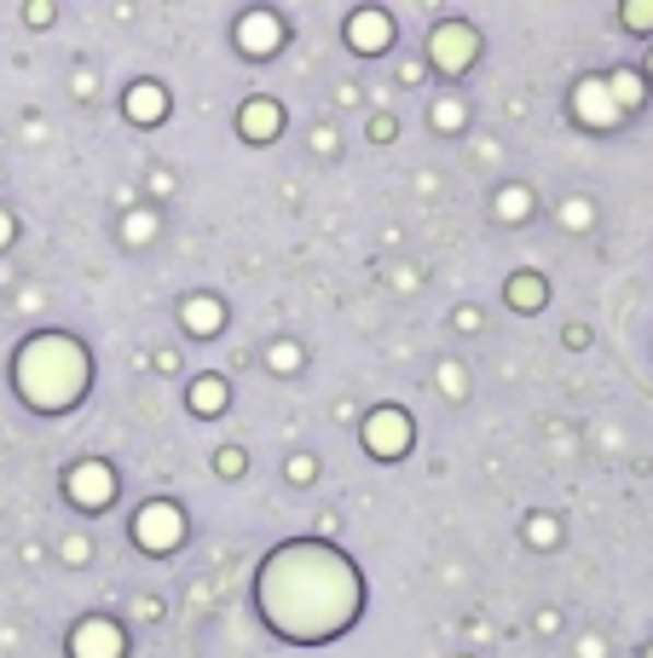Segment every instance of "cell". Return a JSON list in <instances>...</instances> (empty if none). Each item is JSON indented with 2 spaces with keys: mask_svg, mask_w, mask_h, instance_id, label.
Here are the masks:
<instances>
[{
  "mask_svg": "<svg viewBox=\"0 0 653 658\" xmlns=\"http://www.w3.org/2000/svg\"><path fill=\"white\" fill-rule=\"evenodd\" d=\"M139 619H162V601H156V595H139Z\"/></svg>",
  "mask_w": 653,
  "mask_h": 658,
  "instance_id": "cell-29",
  "label": "cell"
},
{
  "mask_svg": "<svg viewBox=\"0 0 653 658\" xmlns=\"http://www.w3.org/2000/svg\"><path fill=\"white\" fill-rule=\"evenodd\" d=\"M237 133L249 139V145H267V139L283 133V105L278 98H249V105L237 110Z\"/></svg>",
  "mask_w": 653,
  "mask_h": 658,
  "instance_id": "cell-11",
  "label": "cell"
},
{
  "mask_svg": "<svg viewBox=\"0 0 653 658\" xmlns=\"http://www.w3.org/2000/svg\"><path fill=\"white\" fill-rule=\"evenodd\" d=\"M12 381L30 410H53L58 416V410L81 404V393H88V346L75 336H58V329L30 336L12 359Z\"/></svg>",
  "mask_w": 653,
  "mask_h": 658,
  "instance_id": "cell-2",
  "label": "cell"
},
{
  "mask_svg": "<svg viewBox=\"0 0 653 658\" xmlns=\"http://www.w3.org/2000/svg\"><path fill=\"white\" fill-rule=\"evenodd\" d=\"M65 491L75 508H110L116 503V468L110 462H75L65 474Z\"/></svg>",
  "mask_w": 653,
  "mask_h": 658,
  "instance_id": "cell-7",
  "label": "cell"
},
{
  "mask_svg": "<svg viewBox=\"0 0 653 658\" xmlns=\"http://www.w3.org/2000/svg\"><path fill=\"white\" fill-rule=\"evenodd\" d=\"M648 658H653V647H648Z\"/></svg>",
  "mask_w": 653,
  "mask_h": 658,
  "instance_id": "cell-32",
  "label": "cell"
},
{
  "mask_svg": "<svg viewBox=\"0 0 653 658\" xmlns=\"http://www.w3.org/2000/svg\"><path fill=\"white\" fill-rule=\"evenodd\" d=\"M561 220L573 225V232H584V225H590V202H584V197H573V202L561 209Z\"/></svg>",
  "mask_w": 653,
  "mask_h": 658,
  "instance_id": "cell-23",
  "label": "cell"
},
{
  "mask_svg": "<svg viewBox=\"0 0 653 658\" xmlns=\"http://www.w3.org/2000/svg\"><path fill=\"white\" fill-rule=\"evenodd\" d=\"M503 301L515 306V313H544L549 290H544V278H533V272H515V278L503 283Z\"/></svg>",
  "mask_w": 653,
  "mask_h": 658,
  "instance_id": "cell-14",
  "label": "cell"
},
{
  "mask_svg": "<svg viewBox=\"0 0 653 658\" xmlns=\"http://www.w3.org/2000/svg\"><path fill=\"white\" fill-rule=\"evenodd\" d=\"M70 658H128V635H121V624L105 619V612H88V619H75V630H70Z\"/></svg>",
  "mask_w": 653,
  "mask_h": 658,
  "instance_id": "cell-6",
  "label": "cell"
},
{
  "mask_svg": "<svg viewBox=\"0 0 653 658\" xmlns=\"http://www.w3.org/2000/svg\"><path fill=\"white\" fill-rule=\"evenodd\" d=\"M58 554H65L70 566H81V561H88V538H65V549H58Z\"/></svg>",
  "mask_w": 653,
  "mask_h": 658,
  "instance_id": "cell-26",
  "label": "cell"
},
{
  "mask_svg": "<svg viewBox=\"0 0 653 658\" xmlns=\"http://www.w3.org/2000/svg\"><path fill=\"white\" fill-rule=\"evenodd\" d=\"M151 237H156V214L151 209L128 214V243H151Z\"/></svg>",
  "mask_w": 653,
  "mask_h": 658,
  "instance_id": "cell-21",
  "label": "cell"
},
{
  "mask_svg": "<svg viewBox=\"0 0 653 658\" xmlns=\"http://www.w3.org/2000/svg\"><path fill=\"white\" fill-rule=\"evenodd\" d=\"M133 543L145 549V554H174L179 543H186V508L168 503V497H156L133 514Z\"/></svg>",
  "mask_w": 653,
  "mask_h": 658,
  "instance_id": "cell-3",
  "label": "cell"
},
{
  "mask_svg": "<svg viewBox=\"0 0 653 658\" xmlns=\"http://www.w3.org/2000/svg\"><path fill=\"white\" fill-rule=\"evenodd\" d=\"M121 110H128L133 128H162V116H168V93H162L156 81H133V87L121 93Z\"/></svg>",
  "mask_w": 653,
  "mask_h": 658,
  "instance_id": "cell-12",
  "label": "cell"
},
{
  "mask_svg": "<svg viewBox=\"0 0 653 658\" xmlns=\"http://www.w3.org/2000/svg\"><path fill=\"white\" fill-rule=\"evenodd\" d=\"M186 404L197 410V416H220V410H226V381H220V376H197Z\"/></svg>",
  "mask_w": 653,
  "mask_h": 658,
  "instance_id": "cell-15",
  "label": "cell"
},
{
  "mask_svg": "<svg viewBox=\"0 0 653 658\" xmlns=\"http://www.w3.org/2000/svg\"><path fill=\"white\" fill-rule=\"evenodd\" d=\"M573 116H579V128H619V105H614V93H607V75H584L579 87H573Z\"/></svg>",
  "mask_w": 653,
  "mask_h": 658,
  "instance_id": "cell-8",
  "label": "cell"
},
{
  "mask_svg": "<svg viewBox=\"0 0 653 658\" xmlns=\"http://www.w3.org/2000/svg\"><path fill=\"white\" fill-rule=\"evenodd\" d=\"M364 133H371V139H394V116H371V121H364Z\"/></svg>",
  "mask_w": 653,
  "mask_h": 658,
  "instance_id": "cell-27",
  "label": "cell"
},
{
  "mask_svg": "<svg viewBox=\"0 0 653 658\" xmlns=\"http://www.w3.org/2000/svg\"><path fill=\"white\" fill-rule=\"evenodd\" d=\"M648 75H653V52H648Z\"/></svg>",
  "mask_w": 653,
  "mask_h": 658,
  "instance_id": "cell-31",
  "label": "cell"
},
{
  "mask_svg": "<svg viewBox=\"0 0 653 658\" xmlns=\"http://www.w3.org/2000/svg\"><path fill=\"white\" fill-rule=\"evenodd\" d=\"M619 17H625V24L637 30V35H648V30H653V7H619Z\"/></svg>",
  "mask_w": 653,
  "mask_h": 658,
  "instance_id": "cell-22",
  "label": "cell"
},
{
  "mask_svg": "<svg viewBox=\"0 0 653 658\" xmlns=\"http://www.w3.org/2000/svg\"><path fill=\"white\" fill-rule=\"evenodd\" d=\"M347 47L353 52H387L394 47V17H387L382 7H359V12H347Z\"/></svg>",
  "mask_w": 653,
  "mask_h": 658,
  "instance_id": "cell-9",
  "label": "cell"
},
{
  "mask_svg": "<svg viewBox=\"0 0 653 658\" xmlns=\"http://www.w3.org/2000/svg\"><path fill=\"white\" fill-rule=\"evenodd\" d=\"M214 468H220V474H243V468H249V457H243L237 445H226V450H220V462H214Z\"/></svg>",
  "mask_w": 653,
  "mask_h": 658,
  "instance_id": "cell-24",
  "label": "cell"
},
{
  "mask_svg": "<svg viewBox=\"0 0 653 658\" xmlns=\"http://www.w3.org/2000/svg\"><path fill=\"white\" fill-rule=\"evenodd\" d=\"M526 543H533V549H556L561 543V520H556V514H533V520H526Z\"/></svg>",
  "mask_w": 653,
  "mask_h": 658,
  "instance_id": "cell-18",
  "label": "cell"
},
{
  "mask_svg": "<svg viewBox=\"0 0 653 658\" xmlns=\"http://www.w3.org/2000/svg\"><path fill=\"white\" fill-rule=\"evenodd\" d=\"M359 439H364V450H371V457L394 462V457H405V450H411V416H405V410H394V404H382V410H371V416H364Z\"/></svg>",
  "mask_w": 653,
  "mask_h": 658,
  "instance_id": "cell-4",
  "label": "cell"
},
{
  "mask_svg": "<svg viewBox=\"0 0 653 658\" xmlns=\"http://www.w3.org/2000/svg\"><path fill=\"white\" fill-rule=\"evenodd\" d=\"M475 52H480V35L468 24H434V35H428V64L440 75H463L475 64Z\"/></svg>",
  "mask_w": 653,
  "mask_h": 658,
  "instance_id": "cell-5",
  "label": "cell"
},
{
  "mask_svg": "<svg viewBox=\"0 0 653 658\" xmlns=\"http://www.w3.org/2000/svg\"><path fill=\"white\" fill-rule=\"evenodd\" d=\"M463 121H468L463 98H440V105H434V128H440V133H457Z\"/></svg>",
  "mask_w": 653,
  "mask_h": 658,
  "instance_id": "cell-20",
  "label": "cell"
},
{
  "mask_svg": "<svg viewBox=\"0 0 653 658\" xmlns=\"http://www.w3.org/2000/svg\"><path fill=\"white\" fill-rule=\"evenodd\" d=\"M255 607L272 635H283L295 647H313V642H336L359 619L364 584H359V566L341 549L283 543L267 554V566L255 578Z\"/></svg>",
  "mask_w": 653,
  "mask_h": 658,
  "instance_id": "cell-1",
  "label": "cell"
},
{
  "mask_svg": "<svg viewBox=\"0 0 653 658\" xmlns=\"http://www.w3.org/2000/svg\"><path fill=\"white\" fill-rule=\"evenodd\" d=\"M440 387H445V399H463V369L445 364V369H440Z\"/></svg>",
  "mask_w": 653,
  "mask_h": 658,
  "instance_id": "cell-25",
  "label": "cell"
},
{
  "mask_svg": "<svg viewBox=\"0 0 653 658\" xmlns=\"http://www.w3.org/2000/svg\"><path fill=\"white\" fill-rule=\"evenodd\" d=\"M498 220H509V225L533 220V191H526V185H503L498 191Z\"/></svg>",
  "mask_w": 653,
  "mask_h": 658,
  "instance_id": "cell-16",
  "label": "cell"
},
{
  "mask_svg": "<svg viewBox=\"0 0 653 658\" xmlns=\"http://www.w3.org/2000/svg\"><path fill=\"white\" fill-rule=\"evenodd\" d=\"M607 93H614L619 110H637L642 105V75L637 70H614V75H607Z\"/></svg>",
  "mask_w": 653,
  "mask_h": 658,
  "instance_id": "cell-17",
  "label": "cell"
},
{
  "mask_svg": "<svg viewBox=\"0 0 653 658\" xmlns=\"http://www.w3.org/2000/svg\"><path fill=\"white\" fill-rule=\"evenodd\" d=\"M290 480H313V457H290Z\"/></svg>",
  "mask_w": 653,
  "mask_h": 658,
  "instance_id": "cell-28",
  "label": "cell"
},
{
  "mask_svg": "<svg viewBox=\"0 0 653 658\" xmlns=\"http://www.w3.org/2000/svg\"><path fill=\"white\" fill-rule=\"evenodd\" d=\"M283 17L278 12H243L237 17V47L249 52V58H272L278 47H283Z\"/></svg>",
  "mask_w": 653,
  "mask_h": 658,
  "instance_id": "cell-10",
  "label": "cell"
},
{
  "mask_svg": "<svg viewBox=\"0 0 653 658\" xmlns=\"http://www.w3.org/2000/svg\"><path fill=\"white\" fill-rule=\"evenodd\" d=\"M12 237H18V220H12L7 209H0V249H7V243H12Z\"/></svg>",
  "mask_w": 653,
  "mask_h": 658,
  "instance_id": "cell-30",
  "label": "cell"
},
{
  "mask_svg": "<svg viewBox=\"0 0 653 658\" xmlns=\"http://www.w3.org/2000/svg\"><path fill=\"white\" fill-rule=\"evenodd\" d=\"M267 369H278V376H295V369H301V346H295V341H272V346H267Z\"/></svg>",
  "mask_w": 653,
  "mask_h": 658,
  "instance_id": "cell-19",
  "label": "cell"
},
{
  "mask_svg": "<svg viewBox=\"0 0 653 658\" xmlns=\"http://www.w3.org/2000/svg\"><path fill=\"white\" fill-rule=\"evenodd\" d=\"M179 324H186L191 336H220V329H226V306L214 295H186L179 301Z\"/></svg>",
  "mask_w": 653,
  "mask_h": 658,
  "instance_id": "cell-13",
  "label": "cell"
}]
</instances>
